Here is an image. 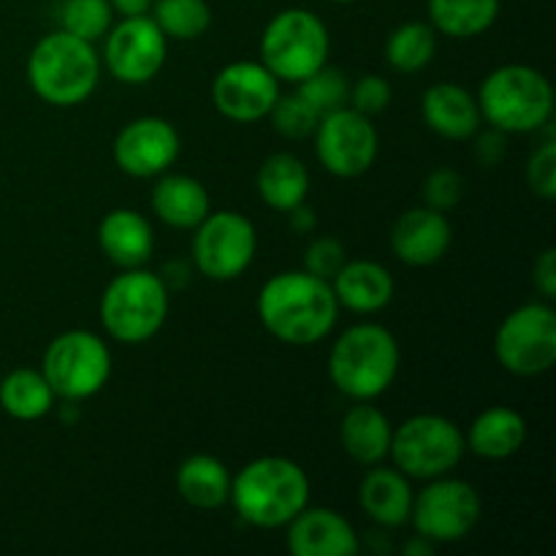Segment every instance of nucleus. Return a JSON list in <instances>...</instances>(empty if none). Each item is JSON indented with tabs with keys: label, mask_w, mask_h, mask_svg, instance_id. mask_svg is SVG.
Wrapping results in <instances>:
<instances>
[{
	"label": "nucleus",
	"mask_w": 556,
	"mask_h": 556,
	"mask_svg": "<svg viewBox=\"0 0 556 556\" xmlns=\"http://www.w3.org/2000/svg\"><path fill=\"white\" fill-rule=\"evenodd\" d=\"M340 304L329 280L309 271H280L258 293V318L275 340L307 348L334 331Z\"/></svg>",
	"instance_id": "f257e3e1"
},
{
	"label": "nucleus",
	"mask_w": 556,
	"mask_h": 556,
	"mask_svg": "<svg viewBox=\"0 0 556 556\" xmlns=\"http://www.w3.org/2000/svg\"><path fill=\"white\" fill-rule=\"evenodd\" d=\"M228 503L248 525L277 530L309 505V478L299 462L261 456L231 476Z\"/></svg>",
	"instance_id": "f03ea898"
},
{
	"label": "nucleus",
	"mask_w": 556,
	"mask_h": 556,
	"mask_svg": "<svg viewBox=\"0 0 556 556\" xmlns=\"http://www.w3.org/2000/svg\"><path fill=\"white\" fill-rule=\"evenodd\" d=\"M400 342L386 326L356 324L342 331L329 353V378L353 402H372L400 375Z\"/></svg>",
	"instance_id": "7ed1b4c3"
},
{
	"label": "nucleus",
	"mask_w": 556,
	"mask_h": 556,
	"mask_svg": "<svg viewBox=\"0 0 556 556\" xmlns=\"http://www.w3.org/2000/svg\"><path fill=\"white\" fill-rule=\"evenodd\" d=\"M27 81L49 106H79L101 81V58L96 43L71 36L63 27L47 33L27 58Z\"/></svg>",
	"instance_id": "20e7f679"
},
{
	"label": "nucleus",
	"mask_w": 556,
	"mask_h": 556,
	"mask_svg": "<svg viewBox=\"0 0 556 556\" xmlns=\"http://www.w3.org/2000/svg\"><path fill=\"white\" fill-rule=\"evenodd\" d=\"M476 98L481 117L503 134H532L552 123L554 87L532 65H500Z\"/></svg>",
	"instance_id": "39448f33"
},
{
	"label": "nucleus",
	"mask_w": 556,
	"mask_h": 556,
	"mask_svg": "<svg viewBox=\"0 0 556 556\" xmlns=\"http://www.w3.org/2000/svg\"><path fill=\"white\" fill-rule=\"evenodd\" d=\"M168 318V288L161 275L141 266L123 269L101 296V324L112 340L141 345L163 329Z\"/></svg>",
	"instance_id": "423d86ee"
},
{
	"label": "nucleus",
	"mask_w": 556,
	"mask_h": 556,
	"mask_svg": "<svg viewBox=\"0 0 556 556\" xmlns=\"http://www.w3.org/2000/svg\"><path fill=\"white\" fill-rule=\"evenodd\" d=\"M329 30L309 9H286L269 20L261 36V63L280 81L299 85L329 60Z\"/></svg>",
	"instance_id": "0eeeda50"
},
{
	"label": "nucleus",
	"mask_w": 556,
	"mask_h": 556,
	"mask_svg": "<svg viewBox=\"0 0 556 556\" xmlns=\"http://www.w3.org/2000/svg\"><path fill=\"white\" fill-rule=\"evenodd\" d=\"M465 432L451 418L421 413L407 418L391 434L389 456L396 470L407 478L432 481V478L451 476L465 456Z\"/></svg>",
	"instance_id": "6e6552de"
},
{
	"label": "nucleus",
	"mask_w": 556,
	"mask_h": 556,
	"mask_svg": "<svg viewBox=\"0 0 556 556\" xmlns=\"http://www.w3.org/2000/svg\"><path fill=\"white\" fill-rule=\"evenodd\" d=\"M41 372L58 400L85 402L96 396L112 375V353L98 334L71 329L54 337L43 351Z\"/></svg>",
	"instance_id": "1a4fd4ad"
},
{
	"label": "nucleus",
	"mask_w": 556,
	"mask_h": 556,
	"mask_svg": "<svg viewBox=\"0 0 556 556\" xmlns=\"http://www.w3.org/2000/svg\"><path fill=\"white\" fill-rule=\"evenodd\" d=\"M494 353L516 378H535L556 362V313L552 304H521L505 315L494 337Z\"/></svg>",
	"instance_id": "9d476101"
},
{
	"label": "nucleus",
	"mask_w": 556,
	"mask_h": 556,
	"mask_svg": "<svg viewBox=\"0 0 556 556\" xmlns=\"http://www.w3.org/2000/svg\"><path fill=\"white\" fill-rule=\"evenodd\" d=\"M410 521L416 535L438 543L465 541L481 521V497L476 486L462 478L440 476L427 489L413 494Z\"/></svg>",
	"instance_id": "9b49d317"
},
{
	"label": "nucleus",
	"mask_w": 556,
	"mask_h": 556,
	"mask_svg": "<svg viewBox=\"0 0 556 556\" xmlns=\"http://www.w3.org/2000/svg\"><path fill=\"white\" fill-rule=\"evenodd\" d=\"M193 231V264L201 275L228 282L250 269L258 250V233L248 217L231 210L210 212Z\"/></svg>",
	"instance_id": "f8f14e48"
},
{
	"label": "nucleus",
	"mask_w": 556,
	"mask_h": 556,
	"mask_svg": "<svg viewBox=\"0 0 556 556\" xmlns=\"http://www.w3.org/2000/svg\"><path fill=\"white\" fill-rule=\"evenodd\" d=\"M315 155L320 166L340 179L367 174L378 157V130L367 114L353 106L334 109L315 125Z\"/></svg>",
	"instance_id": "ddd939ff"
},
{
	"label": "nucleus",
	"mask_w": 556,
	"mask_h": 556,
	"mask_svg": "<svg viewBox=\"0 0 556 556\" xmlns=\"http://www.w3.org/2000/svg\"><path fill=\"white\" fill-rule=\"evenodd\" d=\"M103 38V65L123 85H147L166 65L168 38L150 14L123 16Z\"/></svg>",
	"instance_id": "4468645a"
},
{
	"label": "nucleus",
	"mask_w": 556,
	"mask_h": 556,
	"mask_svg": "<svg viewBox=\"0 0 556 556\" xmlns=\"http://www.w3.org/2000/svg\"><path fill=\"white\" fill-rule=\"evenodd\" d=\"M280 98V79L253 60H237L220 68L212 81L215 109L231 123H258L269 117Z\"/></svg>",
	"instance_id": "2eb2a0df"
},
{
	"label": "nucleus",
	"mask_w": 556,
	"mask_h": 556,
	"mask_svg": "<svg viewBox=\"0 0 556 556\" xmlns=\"http://www.w3.org/2000/svg\"><path fill=\"white\" fill-rule=\"evenodd\" d=\"M179 155V134L166 117H136L125 125L112 144L117 168L128 177H161Z\"/></svg>",
	"instance_id": "dca6fc26"
},
{
	"label": "nucleus",
	"mask_w": 556,
	"mask_h": 556,
	"mask_svg": "<svg viewBox=\"0 0 556 556\" xmlns=\"http://www.w3.org/2000/svg\"><path fill=\"white\" fill-rule=\"evenodd\" d=\"M451 242H454V228L445 212L429 206L402 212L391 228V250L407 266L438 264L448 253Z\"/></svg>",
	"instance_id": "f3484780"
},
{
	"label": "nucleus",
	"mask_w": 556,
	"mask_h": 556,
	"mask_svg": "<svg viewBox=\"0 0 556 556\" xmlns=\"http://www.w3.org/2000/svg\"><path fill=\"white\" fill-rule=\"evenodd\" d=\"M288 552L293 556H353L358 554L356 530L331 508H304L288 521Z\"/></svg>",
	"instance_id": "a211bd4d"
},
{
	"label": "nucleus",
	"mask_w": 556,
	"mask_h": 556,
	"mask_svg": "<svg viewBox=\"0 0 556 556\" xmlns=\"http://www.w3.org/2000/svg\"><path fill=\"white\" fill-rule=\"evenodd\" d=\"M421 117L429 130L451 141L472 139L483 119L478 98L454 81H440L424 92Z\"/></svg>",
	"instance_id": "6ab92c4d"
},
{
	"label": "nucleus",
	"mask_w": 556,
	"mask_h": 556,
	"mask_svg": "<svg viewBox=\"0 0 556 556\" xmlns=\"http://www.w3.org/2000/svg\"><path fill=\"white\" fill-rule=\"evenodd\" d=\"M337 304L358 315H375L394 299V277L378 261H345L331 277Z\"/></svg>",
	"instance_id": "aec40b11"
},
{
	"label": "nucleus",
	"mask_w": 556,
	"mask_h": 556,
	"mask_svg": "<svg viewBox=\"0 0 556 556\" xmlns=\"http://www.w3.org/2000/svg\"><path fill=\"white\" fill-rule=\"evenodd\" d=\"M358 503H362L364 514L386 530H396V527L410 521L413 510V489L405 472L396 467L372 465V470L362 478L358 486Z\"/></svg>",
	"instance_id": "412c9836"
},
{
	"label": "nucleus",
	"mask_w": 556,
	"mask_h": 556,
	"mask_svg": "<svg viewBox=\"0 0 556 556\" xmlns=\"http://www.w3.org/2000/svg\"><path fill=\"white\" fill-rule=\"evenodd\" d=\"M98 244L103 255L119 269H136L152 258L155 233L150 220L136 210H112L98 226Z\"/></svg>",
	"instance_id": "4be33fe9"
},
{
	"label": "nucleus",
	"mask_w": 556,
	"mask_h": 556,
	"mask_svg": "<svg viewBox=\"0 0 556 556\" xmlns=\"http://www.w3.org/2000/svg\"><path fill=\"white\" fill-rule=\"evenodd\" d=\"M152 210L177 231H193L212 212L210 190L188 174H163L152 188Z\"/></svg>",
	"instance_id": "5701e85b"
},
{
	"label": "nucleus",
	"mask_w": 556,
	"mask_h": 556,
	"mask_svg": "<svg viewBox=\"0 0 556 556\" xmlns=\"http://www.w3.org/2000/svg\"><path fill=\"white\" fill-rule=\"evenodd\" d=\"M391 429L389 416L383 410H378L369 402H356L351 410L342 416L340 424V443L345 448V454L353 462L364 467L380 465V462L389 456L391 448Z\"/></svg>",
	"instance_id": "b1692460"
},
{
	"label": "nucleus",
	"mask_w": 556,
	"mask_h": 556,
	"mask_svg": "<svg viewBox=\"0 0 556 556\" xmlns=\"http://www.w3.org/2000/svg\"><path fill=\"white\" fill-rule=\"evenodd\" d=\"M527 440V421L514 407H486L465 434L467 448L481 459H508L519 454Z\"/></svg>",
	"instance_id": "393cba45"
},
{
	"label": "nucleus",
	"mask_w": 556,
	"mask_h": 556,
	"mask_svg": "<svg viewBox=\"0 0 556 556\" xmlns=\"http://www.w3.org/2000/svg\"><path fill=\"white\" fill-rule=\"evenodd\" d=\"M177 492L193 508L217 510L228 503L231 494V472L215 456L193 454L179 465Z\"/></svg>",
	"instance_id": "a878e982"
},
{
	"label": "nucleus",
	"mask_w": 556,
	"mask_h": 556,
	"mask_svg": "<svg viewBox=\"0 0 556 556\" xmlns=\"http://www.w3.org/2000/svg\"><path fill=\"white\" fill-rule=\"evenodd\" d=\"M258 195L266 206L277 212H291L309 193V172L291 152H275L258 168Z\"/></svg>",
	"instance_id": "bb28decb"
},
{
	"label": "nucleus",
	"mask_w": 556,
	"mask_h": 556,
	"mask_svg": "<svg viewBox=\"0 0 556 556\" xmlns=\"http://www.w3.org/2000/svg\"><path fill=\"white\" fill-rule=\"evenodd\" d=\"M54 391L41 369H14L0 380V407L16 421H38L54 407Z\"/></svg>",
	"instance_id": "cd10ccee"
},
{
	"label": "nucleus",
	"mask_w": 556,
	"mask_h": 556,
	"mask_svg": "<svg viewBox=\"0 0 556 556\" xmlns=\"http://www.w3.org/2000/svg\"><path fill=\"white\" fill-rule=\"evenodd\" d=\"M429 25L448 38L483 36L500 16V0H429Z\"/></svg>",
	"instance_id": "c85d7f7f"
},
{
	"label": "nucleus",
	"mask_w": 556,
	"mask_h": 556,
	"mask_svg": "<svg viewBox=\"0 0 556 556\" xmlns=\"http://www.w3.org/2000/svg\"><path fill=\"white\" fill-rule=\"evenodd\" d=\"M438 52V30L427 22H405L386 38V63L396 74H418Z\"/></svg>",
	"instance_id": "c756f323"
},
{
	"label": "nucleus",
	"mask_w": 556,
	"mask_h": 556,
	"mask_svg": "<svg viewBox=\"0 0 556 556\" xmlns=\"http://www.w3.org/2000/svg\"><path fill=\"white\" fill-rule=\"evenodd\" d=\"M150 16L163 36L174 41H195L212 25V9L206 0H155Z\"/></svg>",
	"instance_id": "7c9ffc66"
},
{
	"label": "nucleus",
	"mask_w": 556,
	"mask_h": 556,
	"mask_svg": "<svg viewBox=\"0 0 556 556\" xmlns=\"http://www.w3.org/2000/svg\"><path fill=\"white\" fill-rule=\"evenodd\" d=\"M112 22L114 9L109 0H65L60 9V27L90 43L101 41Z\"/></svg>",
	"instance_id": "2f4dec72"
},
{
	"label": "nucleus",
	"mask_w": 556,
	"mask_h": 556,
	"mask_svg": "<svg viewBox=\"0 0 556 556\" xmlns=\"http://www.w3.org/2000/svg\"><path fill=\"white\" fill-rule=\"evenodd\" d=\"M299 96L315 109L318 117L334 112V109L348 106V96H351V81L345 79V74L337 68H318L315 74H309L307 79L299 81Z\"/></svg>",
	"instance_id": "473e14b6"
},
{
	"label": "nucleus",
	"mask_w": 556,
	"mask_h": 556,
	"mask_svg": "<svg viewBox=\"0 0 556 556\" xmlns=\"http://www.w3.org/2000/svg\"><path fill=\"white\" fill-rule=\"evenodd\" d=\"M269 119H271V128H275L277 134L286 136V139L299 141L313 136L315 125H318L320 117L315 114V109L299 96V92H293V96L277 98L275 106H271L269 112Z\"/></svg>",
	"instance_id": "72a5a7b5"
},
{
	"label": "nucleus",
	"mask_w": 556,
	"mask_h": 556,
	"mask_svg": "<svg viewBox=\"0 0 556 556\" xmlns=\"http://www.w3.org/2000/svg\"><path fill=\"white\" fill-rule=\"evenodd\" d=\"M424 206L429 210H438V212H451L462 204L465 199V177H462L456 168L448 166H440L434 172L427 174L424 179Z\"/></svg>",
	"instance_id": "f704fd0d"
},
{
	"label": "nucleus",
	"mask_w": 556,
	"mask_h": 556,
	"mask_svg": "<svg viewBox=\"0 0 556 556\" xmlns=\"http://www.w3.org/2000/svg\"><path fill=\"white\" fill-rule=\"evenodd\" d=\"M527 182L532 193L552 201L556 195V139H546L527 163Z\"/></svg>",
	"instance_id": "c9c22d12"
},
{
	"label": "nucleus",
	"mask_w": 556,
	"mask_h": 556,
	"mask_svg": "<svg viewBox=\"0 0 556 556\" xmlns=\"http://www.w3.org/2000/svg\"><path fill=\"white\" fill-rule=\"evenodd\" d=\"M345 261V248H342L340 239L318 237L307 248V255H304V271L331 282V277L342 269Z\"/></svg>",
	"instance_id": "e433bc0d"
},
{
	"label": "nucleus",
	"mask_w": 556,
	"mask_h": 556,
	"mask_svg": "<svg viewBox=\"0 0 556 556\" xmlns=\"http://www.w3.org/2000/svg\"><path fill=\"white\" fill-rule=\"evenodd\" d=\"M391 103V85L378 74H367L351 85V96H348V106H353L356 112L367 114H380L383 109H389Z\"/></svg>",
	"instance_id": "4c0bfd02"
},
{
	"label": "nucleus",
	"mask_w": 556,
	"mask_h": 556,
	"mask_svg": "<svg viewBox=\"0 0 556 556\" xmlns=\"http://www.w3.org/2000/svg\"><path fill=\"white\" fill-rule=\"evenodd\" d=\"M472 152H476V161L481 163V166H500V163L505 161V152H508V134H503V130L497 128L486 130V134H481L476 139Z\"/></svg>",
	"instance_id": "58836bf2"
},
{
	"label": "nucleus",
	"mask_w": 556,
	"mask_h": 556,
	"mask_svg": "<svg viewBox=\"0 0 556 556\" xmlns=\"http://www.w3.org/2000/svg\"><path fill=\"white\" fill-rule=\"evenodd\" d=\"M532 282H535V291L541 293L546 302H554L556 299V250L546 248L535 258V266H532Z\"/></svg>",
	"instance_id": "ea45409f"
},
{
	"label": "nucleus",
	"mask_w": 556,
	"mask_h": 556,
	"mask_svg": "<svg viewBox=\"0 0 556 556\" xmlns=\"http://www.w3.org/2000/svg\"><path fill=\"white\" fill-rule=\"evenodd\" d=\"M286 215L291 217V228H293V231H299V233H309L315 228V223H318V220H315V212L309 210L304 201L299 206H293L291 212H286Z\"/></svg>",
	"instance_id": "a19ab883"
},
{
	"label": "nucleus",
	"mask_w": 556,
	"mask_h": 556,
	"mask_svg": "<svg viewBox=\"0 0 556 556\" xmlns=\"http://www.w3.org/2000/svg\"><path fill=\"white\" fill-rule=\"evenodd\" d=\"M114 9V14L119 16H144L152 11L155 0H109Z\"/></svg>",
	"instance_id": "79ce46f5"
},
{
	"label": "nucleus",
	"mask_w": 556,
	"mask_h": 556,
	"mask_svg": "<svg viewBox=\"0 0 556 556\" xmlns=\"http://www.w3.org/2000/svg\"><path fill=\"white\" fill-rule=\"evenodd\" d=\"M405 554L407 556H432L434 543L427 541V538H421V535H413V541L405 543Z\"/></svg>",
	"instance_id": "37998d69"
},
{
	"label": "nucleus",
	"mask_w": 556,
	"mask_h": 556,
	"mask_svg": "<svg viewBox=\"0 0 556 556\" xmlns=\"http://www.w3.org/2000/svg\"><path fill=\"white\" fill-rule=\"evenodd\" d=\"M331 3H356V0H331Z\"/></svg>",
	"instance_id": "c03bdc74"
}]
</instances>
